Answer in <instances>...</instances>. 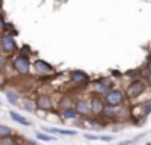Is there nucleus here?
I'll use <instances>...</instances> for the list:
<instances>
[{"label":"nucleus","mask_w":151,"mask_h":145,"mask_svg":"<svg viewBox=\"0 0 151 145\" xmlns=\"http://www.w3.org/2000/svg\"><path fill=\"white\" fill-rule=\"evenodd\" d=\"M12 66H13V71H15L18 76H23V78L29 76L31 74V66H32L29 55H26V53H18V55H15L12 60Z\"/></svg>","instance_id":"obj_1"},{"label":"nucleus","mask_w":151,"mask_h":145,"mask_svg":"<svg viewBox=\"0 0 151 145\" xmlns=\"http://www.w3.org/2000/svg\"><path fill=\"white\" fill-rule=\"evenodd\" d=\"M31 72L37 78H47V76H52L55 72V66L50 65L48 61L42 60V58H35L32 61V66H31Z\"/></svg>","instance_id":"obj_2"},{"label":"nucleus","mask_w":151,"mask_h":145,"mask_svg":"<svg viewBox=\"0 0 151 145\" xmlns=\"http://www.w3.org/2000/svg\"><path fill=\"white\" fill-rule=\"evenodd\" d=\"M69 82L76 87H88L90 76L82 70H73V71H69Z\"/></svg>","instance_id":"obj_3"},{"label":"nucleus","mask_w":151,"mask_h":145,"mask_svg":"<svg viewBox=\"0 0 151 145\" xmlns=\"http://www.w3.org/2000/svg\"><path fill=\"white\" fill-rule=\"evenodd\" d=\"M0 44H2V52L5 53V55H15L18 52V44L15 41V36L3 32V34L0 36Z\"/></svg>","instance_id":"obj_4"},{"label":"nucleus","mask_w":151,"mask_h":145,"mask_svg":"<svg viewBox=\"0 0 151 145\" xmlns=\"http://www.w3.org/2000/svg\"><path fill=\"white\" fill-rule=\"evenodd\" d=\"M103 99H105V103L106 105H124L127 95H125L124 90L114 89V87H113L109 92H106L105 95H103Z\"/></svg>","instance_id":"obj_5"},{"label":"nucleus","mask_w":151,"mask_h":145,"mask_svg":"<svg viewBox=\"0 0 151 145\" xmlns=\"http://www.w3.org/2000/svg\"><path fill=\"white\" fill-rule=\"evenodd\" d=\"M146 87V82L143 81V79H134V81L130 82L127 87H125V95H127V99H137V97H140L143 94V90H145Z\"/></svg>","instance_id":"obj_6"},{"label":"nucleus","mask_w":151,"mask_h":145,"mask_svg":"<svg viewBox=\"0 0 151 145\" xmlns=\"http://www.w3.org/2000/svg\"><path fill=\"white\" fill-rule=\"evenodd\" d=\"M90 110H92V115L93 116H98V118H101V113L103 110H105V99H103V95H100V94H92L90 99Z\"/></svg>","instance_id":"obj_7"},{"label":"nucleus","mask_w":151,"mask_h":145,"mask_svg":"<svg viewBox=\"0 0 151 145\" xmlns=\"http://www.w3.org/2000/svg\"><path fill=\"white\" fill-rule=\"evenodd\" d=\"M92 89H93V94H100V95H105L106 92H109L113 89V81L109 78H101L98 81H95L92 84Z\"/></svg>","instance_id":"obj_8"},{"label":"nucleus","mask_w":151,"mask_h":145,"mask_svg":"<svg viewBox=\"0 0 151 145\" xmlns=\"http://www.w3.org/2000/svg\"><path fill=\"white\" fill-rule=\"evenodd\" d=\"M122 105H105V110H103L101 116L105 119H109V121H117L122 111Z\"/></svg>","instance_id":"obj_9"},{"label":"nucleus","mask_w":151,"mask_h":145,"mask_svg":"<svg viewBox=\"0 0 151 145\" xmlns=\"http://www.w3.org/2000/svg\"><path fill=\"white\" fill-rule=\"evenodd\" d=\"M35 103H37V110H40V111H52L53 110V99L48 94H40V95H37Z\"/></svg>","instance_id":"obj_10"},{"label":"nucleus","mask_w":151,"mask_h":145,"mask_svg":"<svg viewBox=\"0 0 151 145\" xmlns=\"http://www.w3.org/2000/svg\"><path fill=\"white\" fill-rule=\"evenodd\" d=\"M74 108L77 110V113H79L81 118H87V116L92 115L90 100H87V99H77V100H74Z\"/></svg>","instance_id":"obj_11"},{"label":"nucleus","mask_w":151,"mask_h":145,"mask_svg":"<svg viewBox=\"0 0 151 145\" xmlns=\"http://www.w3.org/2000/svg\"><path fill=\"white\" fill-rule=\"evenodd\" d=\"M60 116L63 119H77L79 113L74 108V105H68V107H61L60 108Z\"/></svg>","instance_id":"obj_12"},{"label":"nucleus","mask_w":151,"mask_h":145,"mask_svg":"<svg viewBox=\"0 0 151 145\" xmlns=\"http://www.w3.org/2000/svg\"><path fill=\"white\" fill-rule=\"evenodd\" d=\"M44 130L48 134H61V136H68V137L77 136V129H61V128H50V126H45Z\"/></svg>","instance_id":"obj_13"},{"label":"nucleus","mask_w":151,"mask_h":145,"mask_svg":"<svg viewBox=\"0 0 151 145\" xmlns=\"http://www.w3.org/2000/svg\"><path fill=\"white\" fill-rule=\"evenodd\" d=\"M21 108H23L24 111H27V113H35L37 111V103H35V100L32 99H24L19 102Z\"/></svg>","instance_id":"obj_14"},{"label":"nucleus","mask_w":151,"mask_h":145,"mask_svg":"<svg viewBox=\"0 0 151 145\" xmlns=\"http://www.w3.org/2000/svg\"><path fill=\"white\" fill-rule=\"evenodd\" d=\"M10 118H12L15 123H18V124H21V126H26V128H29V126L32 124V123H31L27 118H24L23 115L16 113V111H10Z\"/></svg>","instance_id":"obj_15"},{"label":"nucleus","mask_w":151,"mask_h":145,"mask_svg":"<svg viewBox=\"0 0 151 145\" xmlns=\"http://www.w3.org/2000/svg\"><path fill=\"white\" fill-rule=\"evenodd\" d=\"M35 137L42 142H55L56 140L53 136H48V132H45V130H35Z\"/></svg>","instance_id":"obj_16"},{"label":"nucleus","mask_w":151,"mask_h":145,"mask_svg":"<svg viewBox=\"0 0 151 145\" xmlns=\"http://www.w3.org/2000/svg\"><path fill=\"white\" fill-rule=\"evenodd\" d=\"M5 95H6V100H8V103H12V105H19V95L15 92V90H6L5 92Z\"/></svg>","instance_id":"obj_17"},{"label":"nucleus","mask_w":151,"mask_h":145,"mask_svg":"<svg viewBox=\"0 0 151 145\" xmlns=\"http://www.w3.org/2000/svg\"><path fill=\"white\" fill-rule=\"evenodd\" d=\"M0 144H5V145H10V144H19V140L16 139L13 134H10V136H5V137H0Z\"/></svg>","instance_id":"obj_18"},{"label":"nucleus","mask_w":151,"mask_h":145,"mask_svg":"<svg viewBox=\"0 0 151 145\" xmlns=\"http://www.w3.org/2000/svg\"><path fill=\"white\" fill-rule=\"evenodd\" d=\"M6 65H8V55H5V53H0V74L5 71Z\"/></svg>","instance_id":"obj_19"},{"label":"nucleus","mask_w":151,"mask_h":145,"mask_svg":"<svg viewBox=\"0 0 151 145\" xmlns=\"http://www.w3.org/2000/svg\"><path fill=\"white\" fill-rule=\"evenodd\" d=\"M13 134V129L10 126H5V124H0V137H5V136H10Z\"/></svg>","instance_id":"obj_20"},{"label":"nucleus","mask_w":151,"mask_h":145,"mask_svg":"<svg viewBox=\"0 0 151 145\" xmlns=\"http://www.w3.org/2000/svg\"><path fill=\"white\" fill-rule=\"evenodd\" d=\"M142 110H143V113H145L146 116H148V115L151 113V100H148L145 105H143V107H142Z\"/></svg>","instance_id":"obj_21"},{"label":"nucleus","mask_w":151,"mask_h":145,"mask_svg":"<svg viewBox=\"0 0 151 145\" xmlns=\"http://www.w3.org/2000/svg\"><path fill=\"white\" fill-rule=\"evenodd\" d=\"M5 28H6V21H5V18L0 14V36L5 32Z\"/></svg>","instance_id":"obj_22"},{"label":"nucleus","mask_w":151,"mask_h":145,"mask_svg":"<svg viewBox=\"0 0 151 145\" xmlns=\"http://www.w3.org/2000/svg\"><path fill=\"white\" fill-rule=\"evenodd\" d=\"M145 71H146V74H151V53H150V55H148V58H146Z\"/></svg>","instance_id":"obj_23"},{"label":"nucleus","mask_w":151,"mask_h":145,"mask_svg":"<svg viewBox=\"0 0 151 145\" xmlns=\"http://www.w3.org/2000/svg\"><path fill=\"white\" fill-rule=\"evenodd\" d=\"M98 140H105V142H113L111 136H98Z\"/></svg>","instance_id":"obj_24"},{"label":"nucleus","mask_w":151,"mask_h":145,"mask_svg":"<svg viewBox=\"0 0 151 145\" xmlns=\"http://www.w3.org/2000/svg\"><path fill=\"white\" fill-rule=\"evenodd\" d=\"M21 53H26V55H29V53H31V49H29V45H24V47H21Z\"/></svg>","instance_id":"obj_25"},{"label":"nucleus","mask_w":151,"mask_h":145,"mask_svg":"<svg viewBox=\"0 0 151 145\" xmlns=\"http://www.w3.org/2000/svg\"><path fill=\"white\" fill-rule=\"evenodd\" d=\"M146 86H148V87H151V74H148V76H146Z\"/></svg>","instance_id":"obj_26"},{"label":"nucleus","mask_w":151,"mask_h":145,"mask_svg":"<svg viewBox=\"0 0 151 145\" xmlns=\"http://www.w3.org/2000/svg\"><path fill=\"white\" fill-rule=\"evenodd\" d=\"M0 53H3V52H2V44H0Z\"/></svg>","instance_id":"obj_27"},{"label":"nucleus","mask_w":151,"mask_h":145,"mask_svg":"<svg viewBox=\"0 0 151 145\" xmlns=\"http://www.w3.org/2000/svg\"><path fill=\"white\" fill-rule=\"evenodd\" d=\"M2 2H3V0H0V8H2Z\"/></svg>","instance_id":"obj_28"},{"label":"nucleus","mask_w":151,"mask_h":145,"mask_svg":"<svg viewBox=\"0 0 151 145\" xmlns=\"http://www.w3.org/2000/svg\"><path fill=\"white\" fill-rule=\"evenodd\" d=\"M0 105H2V103H0Z\"/></svg>","instance_id":"obj_29"}]
</instances>
